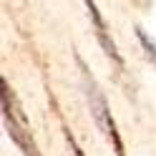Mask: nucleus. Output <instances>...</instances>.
<instances>
[{
    "mask_svg": "<svg viewBox=\"0 0 156 156\" xmlns=\"http://www.w3.org/2000/svg\"><path fill=\"white\" fill-rule=\"evenodd\" d=\"M71 146H73V151H76V156H83L81 151H78V149H76V144H73V141H71Z\"/></svg>",
    "mask_w": 156,
    "mask_h": 156,
    "instance_id": "obj_5",
    "label": "nucleus"
},
{
    "mask_svg": "<svg viewBox=\"0 0 156 156\" xmlns=\"http://www.w3.org/2000/svg\"><path fill=\"white\" fill-rule=\"evenodd\" d=\"M139 38H141V43L146 45V51H149V55H151V58H154V61H156V45H154V43L149 41V38H146V35H144V33H139Z\"/></svg>",
    "mask_w": 156,
    "mask_h": 156,
    "instance_id": "obj_4",
    "label": "nucleus"
},
{
    "mask_svg": "<svg viewBox=\"0 0 156 156\" xmlns=\"http://www.w3.org/2000/svg\"><path fill=\"white\" fill-rule=\"evenodd\" d=\"M88 3V10H91V18H93V23H96V35H98V41H101V45L106 48V53H108L116 63L121 66V58H119V53H116V45H113V41L108 38V33H106V23H103V18L98 15V10H96V5H93V0H86Z\"/></svg>",
    "mask_w": 156,
    "mask_h": 156,
    "instance_id": "obj_3",
    "label": "nucleus"
},
{
    "mask_svg": "<svg viewBox=\"0 0 156 156\" xmlns=\"http://www.w3.org/2000/svg\"><path fill=\"white\" fill-rule=\"evenodd\" d=\"M3 116H5V126H8V133L13 136V141L20 146V151L25 156H38V149L30 139V131L25 126V119L18 113V106L13 101V93L8 88V83L3 81Z\"/></svg>",
    "mask_w": 156,
    "mask_h": 156,
    "instance_id": "obj_1",
    "label": "nucleus"
},
{
    "mask_svg": "<svg viewBox=\"0 0 156 156\" xmlns=\"http://www.w3.org/2000/svg\"><path fill=\"white\" fill-rule=\"evenodd\" d=\"M88 98H91V111H93V116H96V121L101 123V129L106 131V136L113 141L116 154L123 156V144H121V139H119V133H116V126H113V119H111V113H108V106H106L103 96L98 93V88H96L93 81L88 83Z\"/></svg>",
    "mask_w": 156,
    "mask_h": 156,
    "instance_id": "obj_2",
    "label": "nucleus"
}]
</instances>
